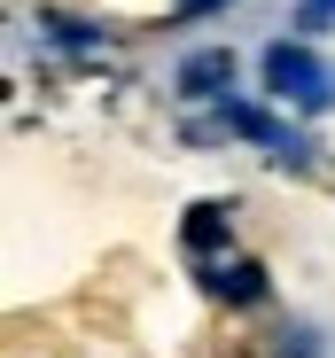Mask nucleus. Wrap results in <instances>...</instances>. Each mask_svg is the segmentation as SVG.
I'll list each match as a JSON object with an SVG mask.
<instances>
[{
    "mask_svg": "<svg viewBox=\"0 0 335 358\" xmlns=\"http://www.w3.org/2000/svg\"><path fill=\"white\" fill-rule=\"evenodd\" d=\"M265 86L289 94L297 109H327V101H335V71L320 63L312 47H273V55H265Z\"/></svg>",
    "mask_w": 335,
    "mask_h": 358,
    "instance_id": "f257e3e1",
    "label": "nucleus"
},
{
    "mask_svg": "<svg viewBox=\"0 0 335 358\" xmlns=\"http://www.w3.org/2000/svg\"><path fill=\"white\" fill-rule=\"evenodd\" d=\"M195 280L211 296H234V304H265V273L257 265H211V257H195Z\"/></svg>",
    "mask_w": 335,
    "mask_h": 358,
    "instance_id": "f03ea898",
    "label": "nucleus"
},
{
    "mask_svg": "<svg viewBox=\"0 0 335 358\" xmlns=\"http://www.w3.org/2000/svg\"><path fill=\"white\" fill-rule=\"evenodd\" d=\"M218 117H227V125H234L242 141H257V148H281V156H304V148H297V141H289L281 125H273L265 109H250V101H227V109H218Z\"/></svg>",
    "mask_w": 335,
    "mask_h": 358,
    "instance_id": "7ed1b4c3",
    "label": "nucleus"
},
{
    "mask_svg": "<svg viewBox=\"0 0 335 358\" xmlns=\"http://www.w3.org/2000/svg\"><path fill=\"white\" fill-rule=\"evenodd\" d=\"M234 78V55H195V63H180V86L187 94H218Z\"/></svg>",
    "mask_w": 335,
    "mask_h": 358,
    "instance_id": "20e7f679",
    "label": "nucleus"
},
{
    "mask_svg": "<svg viewBox=\"0 0 335 358\" xmlns=\"http://www.w3.org/2000/svg\"><path fill=\"white\" fill-rule=\"evenodd\" d=\"M297 24H304V31H327V24H335V0H297Z\"/></svg>",
    "mask_w": 335,
    "mask_h": 358,
    "instance_id": "39448f33",
    "label": "nucleus"
},
{
    "mask_svg": "<svg viewBox=\"0 0 335 358\" xmlns=\"http://www.w3.org/2000/svg\"><path fill=\"white\" fill-rule=\"evenodd\" d=\"M218 8H234V0H180L172 16H218Z\"/></svg>",
    "mask_w": 335,
    "mask_h": 358,
    "instance_id": "423d86ee",
    "label": "nucleus"
}]
</instances>
